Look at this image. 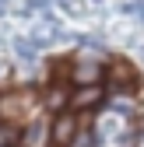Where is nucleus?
I'll list each match as a JSON object with an SVG mask.
<instances>
[{"label":"nucleus","instance_id":"f257e3e1","mask_svg":"<svg viewBox=\"0 0 144 147\" xmlns=\"http://www.w3.org/2000/svg\"><path fill=\"white\" fill-rule=\"evenodd\" d=\"M102 77H105V84H109V91H116V95H120V91H137L141 88V74L127 60H113L109 67L102 70Z\"/></svg>","mask_w":144,"mask_h":147},{"label":"nucleus","instance_id":"f03ea898","mask_svg":"<svg viewBox=\"0 0 144 147\" xmlns=\"http://www.w3.org/2000/svg\"><path fill=\"white\" fill-rule=\"evenodd\" d=\"M25 105H32V95H18V91H4L0 95V126H14L25 116Z\"/></svg>","mask_w":144,"mask_h":147},{"label":"nucleus","instance_id":"7ed1b4c3","mask_svg":"<svg viewBox=\"0 0 144 147\" xmlns=\"http://www.w3.org/2000/svg\"><path fill=\"white\" fill-rule=\"evenodd\" d=\"M77 126H81V123L70 116V112H56V119H53V126H49V144H53V147H70V144H74Z\"/></svg>","mask_w":144,"mask_h":147},{"label":"nucleus","instance_id":"20e7f679","mask_svg":"<svg viewBox=\"0 0 144 147\" xmlns=\"http://www.w3.org/2000/svg\"><path fill=\"white\" fill-rule=\"evenodd\" d=\"M102 98H105V91L98 88V84H88V88H77L74 95H70V109H98L102 105Z\"/></svg>","mask_w":144,"mask_h":147},{"label":"nucleus","instance_id":"39448f33","mask_svg":"<svg viewBox=\"0 0 144 147\" xmlns=\"http://www.w3.org/2000/svg\"><path fill=\"white\" fill-rule=\"evenodd\" d=\"M70 77H74V84H77V88L98 84V81H102V67H98L95 60H81V63H74V70H70Z\"/></svg>","mask_w":144,"mask_h":147},{"label":"nucleus","instance_id":"423d86ee","mask_svg":"<svg viewBox=\"0 0 144 147\" xmlns=\"http://www.w3.org/2000/svg\"><path fill=\"white\" fill-rule=\"evenodd\" d=\"M67 105H70V91H67L63 84H53V88L46 91V109H53V112H63Z\"/></svg>","mask_w":144,"mask_h":147},{"label":"nucleus","instance_id":"0eeeda50","mask_svg":"<svg viewBox=\"0 0 144 147\" xmlns=\"http://www.w3.org/2000/svg\"><path fill=\"white\" fill-rule=\"evenodd\" d=\"M14 53H18L25 63H32V60H35V42H28V39H14Z\"/></svg>","mask_w":144,"mask_h":147},{"label":"nucleus","instance_id":"6e6552de","mask_svg":"<svg viewBox=\"0 0 144 147\" xmlns=\"http://www.w3.org/2000/svg\"><path fill=\"white\" fill-rule=\"evenodd\" d=\"M98 144V137L92 133V130H81V126H77V133H74V144H70V147H95Z\"/></svg>","mask_w":144,"mask_h":147},{"label":"nucleus","instance_id":"1a4fd4ad","mask_svg":"<svg viewBox=\"0 0 144 147\" xmlns=\"http://www.w3.org/2000/svg\"><path fill=\"white\" fill-rule=\"evenodd\" d=\"M123 14L137 18V21H144V0H130V4H123Z\"/></svg>","mask_w":144,"mask_h":147},{"label":"nucleus","instance_id":"9d476101","mask_svg":"<svg viewBox=\"0 0 144 147\" xmlns=\"http://www.w3.org/2000/svg\"><path fill=\"white\" fill-rule=\"evenodd\" d=\"M39 140H42V130H39V126H28V130H25V147H35Z\"/></svg>","mask_w":144,"mask_h":147},{"label":"nucleus","instance_id":"9b49d317","mask_svg":"<svg viewBox=\"0 0 144 147\" xmlns=\"http://www.w3.org/2000/svg\"><path fill=\"white\" fill-rule=\"evenodd\" d=\"M7 7H11V0H0V14H7Z\"/></svg>","mask_w":144,"mask_h":147}]
</instances>
